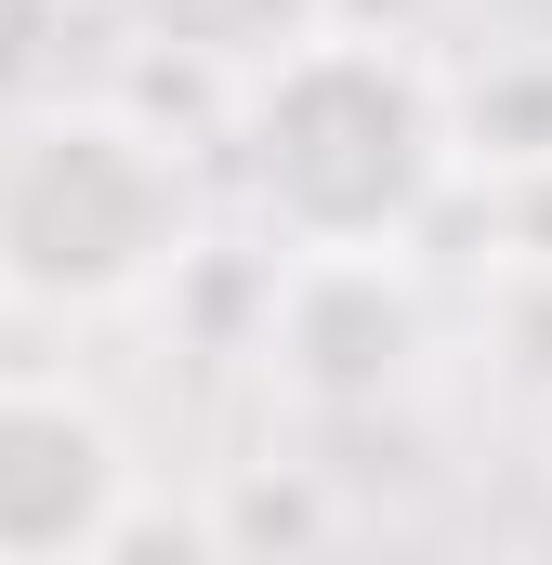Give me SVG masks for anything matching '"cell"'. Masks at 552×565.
<instances>
[{"mask_svg":"<svg viewBox=\"0 0 552 565\" xmlns=\"http://www.w3.org/2000/svg\"><path fill=\"white\" fill-rule=\"evenodd\" d=\"M184 237V184L158 171V145L119 119H13L0 132V289L26 302H119L171 264Z\"/></svg>","mask_w":552,"mask_h":565,"instance_id":"6da1fadb","label":"cell"},{"mask_svg":"<svg viewBox=\"0 0 552 565\" xmlns=\"http://www.w3.org/2000/svg\"><path fill=\"white\" fill-rule=\"evenodd\" d=\"M119 513V447L66 395H0V565H93Z\"/></svg>","mask_w":552,"mask_h":565,"instance_id":"7a4b0ae2","label":"cell"}]
</instances>
